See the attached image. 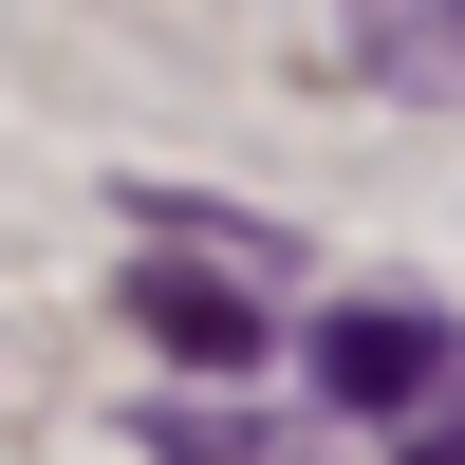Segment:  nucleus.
Listing matches in <instances>:
<instances>
[{"label": "nucleus", "instance_id": "nucleus-5", "mask_svg": "<svg viewBox=\"0 0 465 465\" xmlns=\"http://www.w3.org/2000/svg\"><path fill=\"white\" fill-rule=\"evenodd\" d=\"M149 447H168V465H261L242 429H223V410H168V429H149Z\"/></svg>", "mask_w": 465, "mask_h": 465}, {"label": "nucleus", "instance_id": "nucleus-4", "mask_svg": "<svg viewBox=\"0 0 465 465\" xmlns=\"http://www.w3.org/2000/svg\"><path fill=\"white\" fill-rule=\"evenodd\" d=\"M391 447H410V465H465V372H447L429 410H391Z\"/></svg>", "mask_w": 465, "mask_h": 465}, {"label": "nucleus", "instance_id": "nucleus-1", "mask_svg": "<svg viewBox=\"0 0 465 465\" xmlns=\"http://www.w3.org/2000/svg\"><path fill=\"white\" fill-rule=\"evenodd\" d=\"M447 372H465V335H447V317H410V298L317 317V391H335V410H372V429H391V410H429Z\"/></svg>", "mask_w": 465, "mask_h": 465}, {"label": "nucleus", "instance_id": "nucleus-2", "mask_svg": "<svg viewBox=\"0 0 465 465\" xmlns=\"http://www.w3.org/2000/svg\"><path fill=\"white\" fill-rule=\"evenodd\" d=\"M335 37L391 112H465V0H335Z\"/></svg>", "mask_w": 465, "mask_h": 465}, {"label": "nucleus", "instance_id": "nucleus-3", "mask_svg": "<svg viewBox=\"0 0 465 465\" xmlns=\"http://www.w3.org/2000/svg\"><path fill=\"white\" fill-rule=\"evenodd\" d=\"M131 335H149L168 372H242V354H261V317L205 280V261H131Z\"/></svg>", "mask_w": 465, "mask_h": 465}]
</instances>
